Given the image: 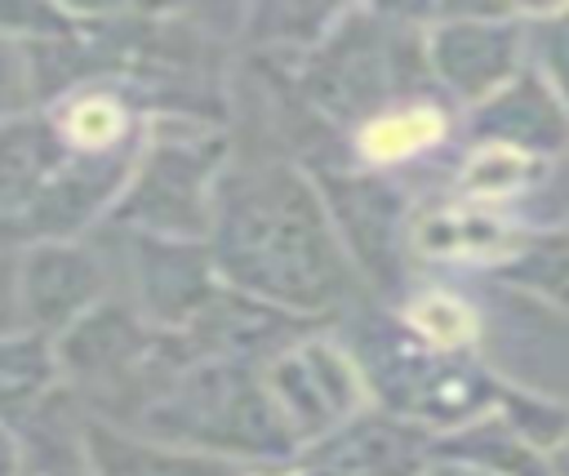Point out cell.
I'll use <instances>...</instances> for the list:
<instances>
[{"label":"cell","mask_w":569,"mask_h":476,"mask_svg":"<svg viewBox=\"0 0 569 476\" xmlns=\"http://www.w3.org/2000/svg\"><path fill=\"white\" fill-rule=\"evenodd\" d=\"M547 178H551L547 160H533L525 151L493 147V142H462L458 165H453V196H467V200L493 205V209H511L529 191H538Z\"/></svg>","instance_id":"21"},{"label":"cell","mask_w":569,"mask_h":476,"mask_svg":"<svg viewBox=\"0 0 569 476\" xmlns=\"http://www.w3.org/2000/svg\"><path fill=\"white\" fill-rule=\"evenodd\" d=\"M547 458H551V472H556V476H569V440H565L560 449H551Z\"/></svg>","instance_id":"29"},{"label":"cell","mask_w":569,"mask_h":476,"mask_svg":"<svg viewBox=\"0 0 569 476\" xmlns=\"http://www.w3.org/2000/svg\"><path fill=\"white\" fill-rule=\"evenodd\" d=\"M262 383H267L284 427L293 432L298 449L325 440L347 418H356L360 409L373 405L365 374L351 360V351L342 347V338L333 334V325L316 329L302 343H293L289 351H280L262 369Z\"/></svg>","instance_id":"9"},{"label":"cell","mask_w":569,"mask_h":476,"mask_svg":"<svg viewBox=\"0 0 569 476\" xmlns=\"http://www.w3.org/2000/svg\"><path fill=\"white\" fill-rule=\"evenodd\" d=\"M36 107H40V102H36V71H31V53H27L18 40L0 36V129H4V125H13L18 116L36 111Z\"/></svg>","instance_id":"26"},{"label":"cell","mask_w":569,"mask_h":476,"mask_svg":"<svg viewBox=\"0 0 569 476\" xmlns=\"http://www.w3.org/2000/svg\"><path fill=\"white\" fill-rule=\"evenodd\" d=\"M533 227L516 218V209L476 205L467 196H436L413 205L409 218V258L458 271H507L529 245Z\"/></svg>","instance_id":"11"},{"label":"cell","mask_w":569,"mask_h":476,"mask_svg":"<svg viewBox=\"0 0 569 476\" xmlns=\"http://www.w3.org/2000/svg\"><path fill=\"white\" fill-rule=\"evenodd\" d=\"M316 329H329V320H307V316L280 311L262 298H249V294L222 285L218 298L182 334L196 347V356H204V360H236V365L267 369L280 351H289L293 343H302Z\"/></svg>","instance_id":"14"},{"label":"cell","mask_w":569,"mask_h":476,"mask_svg":"<svg viewBox=\"0 0 569 476\" xmlns=\"http://www.w3.org/2000/svg\"><path fill=\"white\" fill-rule=\"evenodd\" d=\"M462 111L440 98V93H422L409 102H396L387 111H378L373 120H365L351 138H347V156L351 165L369 169V173H400L405 165L427 160L431 151L449 147L458 138Z\"/></svg>","instance_id":"16"},{"label":"cell","mask_w":569,"mask_h":476,"mask_svg":"<svg viewBox=\"0 0 569 476\" xmlns=\"http://www.w3.org/2000/svg\"><path fill=\"white\" fill-rule=\"evenodd\" d=\"M142 156V151H138ZM138 156H84L36 107L0 129V249L80 240L116 209Z\"/></svg>","instance_id":"2"},{"label":"cell","mask_w":569,"mask_h":476,"mask_svg":"<svg viewBox=\"0 0 569 476\" xmlns=\"http://www.w3.org/2000/svg\"><path fill=\"white\" fill-rule=\"evenodd\" d=\"M498 276L516 294H529L569 320V218L547 231H533L529 245L520 249V258Z\"/></svg>","instance_id":"23"},{"label":"cell","mask_w":569,"mask_h":476,"mask_svg":"<svg viewBox=\"0 0 569 476\" xmlns=\"http://www.w3.org/2000/svg\"><path fill=\"white\" fill-rule=\"evenodd\" d=\"M493 409L511 423V432L520 440H529L542 454H551V449H560L569 440V405L560 396H551V391L516 387V383L502 378V391H498V405Z\"/></svg>","instance_id":"24"},{"label":"cell","mask_w":569,"mask_h":476,"mask_svg":"<svg viewBox=\"0 0 569 476\" xmlns=\"http://www.w3.org/2000/svg\"><path fill=\"white\" fill-rule=\"evenodd\" d=\"M396 9L422 27L431 85L458 111L480 107L489 93H498L507 80H516L529 67L525 4H445V9L396 4Z\"/></svg>","instance_id":"7"},{"label":"cell","mask_w":569,"mask_h":476,"mask_svg":"<svg viewBox=\"0 0 569 476\" xmlns=\"http://www.w3.org/2000/svg\"><path fill=\"white\" fill-rule=\"evenodd\" d=\"M325 196V209L338 227L347 258L356 262L360 280L387 298H405V267H409V218L413 196L391 173H369L347 160H329L307 169Z\"/></svg>","instance_id":"8"},{"label":"cell","mask_w":569,"mask_h":476,"mask_svg":"<svg viewBox=\"0 0 569 476\" xmlns=\"http://www.w3.org/2000/svg\"><path fill=\"white\" fill-rule=\"evenodd\" d=\"M0 476H27V440L9 423H0Z\"/></svg>","instance_id":"27"},{"label":"cell","mask_w":569,"mask_h":476,"mask_svg":"<svg viewBox=\"0 0 569 476\" xmlns=\"http://www.w3.org/2000/svg\"><path fill=\"white\" fill-rule=\"evenodd\" d=\"M129 254V280H133V307L164 334H182L222 289V276L213 267L209 240H164V236H138L120 231Z\"/></svg>","instance_id":"12"},{"label":"cell","mask_w":569,"mask_h":476,"mask_svg":"<svg viewBox=\"0 0 569 476\" xmlns=\"http://www.w3.org/2000/svg\"><path fill=\"white\" fill-rule=\"evenodd\" d=\"M333 334L360 365L369 400L431 436L467 427L498 405L502 374H493L476 351H436L418 343L400 325L396 307L342 311Z\"/></svg>","instance_id":"4"},{"label":"cell","mask_w":569,"mask_h":476,"mask_svg":"<svg viewBox=\"0 0 569 476\" xmlns=\"http://www.w3.org/2000/svg\"><path fill=\"white\" fill-rule=\"evenodd\" d=\"M289 80L342 138L396 102L440 93L427 71L422 27L396 4H347L333 31L289 71Z\"/></svg>","instance_id":"3"},{"label":"cell","mask_w":569,"mask_h":476,"mask_svg":"<svg viewBox=\"0 0 569 476\" xmlns=\"http://www.w3.org/2000/svg\"><path fill=\"white\" fill-rule=\"evenodd\" d=\"M431 458L467 463V467H480L489 476H556L551 458L542 449H533L529 440H520L498 409L471 418L467 427H453V432L436 436Z\"/></svg>","instance_id":"20"},{"label":"cell","mask_w":569,"mask_h":476,"mask_svg":"<svg viewBox=\"0 0 569 476\" xmlns=\"http://www.w3.org/2000/svg\"><path fill=\"white\" fill-rule=\"evenodd\" d=\"M124 432L262 472H284L302 454L262 383V369L204 356L187 365Z\"/></svg>","instance_id":"5"},{"label":"cell","mask_w":569,"mask_h":476,"mask_svg":"<svg viewBox=\"0 0 569 476\" xmlns=\"http://www.w3.org/2000/svg\"><path fill=\"white\" fill-rule=\"evenodd\" d=\"M422 476H489V472L467 467V463H449V458H431V463L422 467Z\"/></svg>","instance_id":"28"},{"label":"cell","mask_w":569,"mask_h":476,"mask_svg":"<svg viewBox=\"0 0 569 476\" xmlns=\"http://www.w3.org/2000/svg\"><path fill=\"white\" fill-rule=\"evenodd\" d=\"M231 160V125L200 116H151L142 156L107 214V227L164 240H209L218 182Z\"/></svg>","instance_id":"6"},{"label":"cell","mask_w":569,"mask_h":476,"mask_svg":"<svg viewBox=\"0 0 569 476\" xmlns=\"http://www.w3.org/2000/svg\"><path fill=\"white\" fill-rule=\"evenodd\" d=\"M84 454L98 476H320L298 463L284 472H262V467H244V463L213 458V454L169 449V445L142 440L116 423H102L93 414L84 418Z\"/></svg>","instance_id":"17"},{"label":"cell","mask_w":569,"mask_h":476,"mask_svg":"<svg viewBox=\"0 0 569 476\" xmlns=\"http://www.w3.org/2000/svg\"><path fill=\"white\" fill-rule=\"evenodd\" d=\"M107 298H111V271L102 254L84 240H40L18 254L13 303L22 329L58 343Z\"/></svg>","instance_id":"10"},{"label":"cell","mask_w":569,"mask_h":476,"mask_svg":"<svg viewBox=\"0 0 569 476\" xmlns=\"http://www.w3.org/2000/svg\"><path fill=\"white\" fill-rule=\"evenodd\" d=\"M400 325L436 351H480L485 316L453 285H418L396 303Z\"/></svg>","instance_id":"22"},{"label":"cell","mask_w":569,"mask_h":476,"mask_svg":"<svg viewBox=\"0 0 569 476\" xmlns=\"http://www.w3.org/2000/svg\"><path fill=\"white\" fill-rule=\"evenodd\" d=\"M209 254L227 289L307 320H338L365 280L320 187L293 156H236L218 182Z\"/></svg>","instance_id":"1"},{"label":"cell","mask_w":569,"mask_h":476,"mask_svg":"<svg viewBox=\"0 0 569 476\" xmlns=\"http://www.w3.org/2000/svg\"><path fill=\"white\" fill-rule=\"evenodd\" d=\"M458 138L511 147V151L556 165L569 151V102L533 67H525L516 80H507L480 107L462 111Z\"/></svg>","instance_id":"13"},{"label":"cell","mask_w":569,"mask_h":476,"mask_svg":"<svg viewBox=\"0 0 569 476\" xmlns=\"http://www.w3.org/2000/svg\"><path fill=\"white\" fill-rule=\"evenodd\" d=\"M342 9L347 4H298V0L249 4L240 13V36L262 62H284V71H293L333 31Z\"/></svg>","instance_id":"19"},{"label":"cell","mask_w":569,"mask_h":476,"mask_svg":"<svg viewBox=\"0 0 569 476\" xmlns=\"http://www.w3.org/2000/svg\"><path fill=\"white\" fill-rule=\"evenodd\" d=\"M436 436L369 405L325 440L298 454V467L320 476H422Z\"/></svg>","instance_id":"15"},{"label":"cell","mask_w":569,"mask_h":476,"mask_svg":"<svg viewBox=\"0 0 569 476\" xmlns=\"http://www.w3.org/2000/svg\"><path fill=\"white\" fill-rule=\"evenodd\" d=\"M62 391V365H58V347L44 334L31 329H4L0 334V423L9 427H27L49 396Z\"/></svg>","instance_id":"18"},{"label":"cell","mask_w":569,"mask_h":476,"mask_svg":"<svg viewBox=\"0 0 569 476\" xmlns=\"http://www.w3.org/2000/svg\"><path fill=\"white\" fill-rule=\"evenodd\" d=\"M529 67L569 102V4H525Z\"/></svg>","instance_id":"25"}]
</instances>
